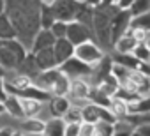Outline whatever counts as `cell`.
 Returning <instances> with one entry per match:
<instances>
[{
	"label": "cell",
	"instance_id": "6da1fadb",
	"mask_svg": "<svg viewBox=\"0 0 150 136\" xmlns=\"http://www.w3.org/2000/svg\"><path fill=\"white\" fill-rule=\"evenodd\" d=\"M6 14L16 28V39L30 51L35 34L41 30L39 0H6Z\"/></svg>",
	"mask_w": 150,
	"mask_h": 136
},
{
	"label": "cell",
	"instance_id": "7a4b0ae2",
	"mask_svg": "<svg viewBox=\"0 0 150 136\" xmlns=\"http://www.w3.org/2000/svg\"><path fill=\"white\" fill-rule=\"evenodd\" d=\"M28 55V50L20 39H4L0 41V67L16 71Z\"/></svg>",
	"mask_w": 150,
	"mask_h": 136
},
{
	"label": "cell",
	"instance_id": "3957f363",
	"mask_svg": "<svg viewBox=\"0 0 150 136\" xmlns=\"http://www.w3.org/2000/svg\"><path fill=\"white\" fill-rule=\"evenodd\" d=\"M118 9L120 7L117 4L111 6L99 4L97 7H94V35L101 46L110 44V23L113 16L118 13Z\"/></svg>",
	"mask_w": 150,
	"mask_h": 136
},
{
	"label": "cell",
	"instance_id": "277c9868",
	"mask_svg": "<svg viewBox=\"0 0 150 136\" xmlns=\"http://www.w3.org/2000/svg\"><path fill=\"white\" fill-rule=\"evenodd\" d=\"M58 69L71 80H76V78H83V76H90L94 73V67L83 60H80L78 57H71L65 62H62L58 65Z\"/></svg>",
	"mask_w": 150,
	"mask_h": 136
},
{
	"label": "cell",
	"instance_id": "5b68a950",
	"mask_svg": "<svg viewBox=\"0 0 150 136\" xmlns=\"http://www.w3.org/2000/svg\"><path fill=\"white\" fill-rule=\"evenodd\" d=\"M131 11L129 9H118V13L113 16L110 23V44H115L131 27Z\"/></svg>",
	"mask_w": 150,
	"mask_h": 136
},
{
	"label": "cell",
	"instance_id": "8992f818",
	"mask_svg": "<svg viewBox=\"0 0 150 136\" xmlns=\"http://www.w3.org/2000/svg\"><path fill=\"white\" fill-rule=\"evenodd\" d=\"M74 57H78L80 60H83L94 67L104 57V51L99 48V44L96 41H87V42H81L74 48Z\"/></svg>",
	"mask_w": 150,
	"mask_h": 136
},
{
	"label": "cell",
	"instance_id": "52a82bcc",
	"mask_svg": "<svg viewBox=\"0 0 150 136\" xmlns=\"http://www.w3.org/2000/svg\"><path fill=\"white\" fill-rule=\"evenodd\" d=\"M78 7H80V2H76V0H55V4L51 6L55 20L65 21V23L74 21Z\"/></svg>",
	"mask_w": 150,
	"mask_h": 136
},
{
	"label": "cell",
	"instance_id": "ba28073f",
	"mask_svg": "<svg viewBox=\"0 0 150 136\" xmlns=\"http://www.w3.org/2000/svg\"><path fill=\"white\" fill-rule=\"evenodd\" d=\"M74 46H78L81 42H87V41H94V30L80 21H71L67 25V35H65Z\"/></svg>",
	"mask_w": 150,
	"mask_h": 136
},
{
	"label": "cell",
	"instance_id": "9c48e42d",
	"mask_svg": "<svg viewBox=\"0 0 150 136\" xmlns=\"http://www.w3.org/2000/svg\"><path fill=\"white\" fill-rule=\"evenodd\" d=\"M62 74V71L58 67H53V69H46V71H41L35 78H34V85H37L39 89L42 90H48L51 94V89L55 85V81L58 80V76Z\"/></svg>",
	"mask_w": 150,
	"mask_h": 136
},
{
	"label": "cell",
	"instance_id": "30bf717a",
	"mask_svg": "<svg viewBox=\"0 0 150 136\" xmlns=\"http://www.w3.org/2000/svg\"><path fill=\"white\" fill-rule=\"evenodd\" d=\"M88 94H90V87L81 80V78H76V80H71V87H69V94L72 97V101H80L81 106L88 103ZM74 104V103H72Z\"/></svg>",
	"mask_w": 150,
	"mask_h": 136
},
{
	"label": "cell",
	"instance_id": "8fae6325",
	"mask_svg": "<svg viewBox=\"0 0 150 136\" xmlns=\"http://www.w3.org/2000/svg\"><path fill=\"white\" fill-rule=\"evenodd\" d=\"M74 48H76V46H74L67 37H64V39H57L55 44H53V53H55L57 64L60 65V64L65 62L67 58L74 57Z\"/></svg>",
	"mask_w": 150,
	"mask_h": 136
},
{
	"label": "cell",
	"instance_id": "7c38bea8",
	"mask_svg": "<svg viewBox=\"0 0 150 136\" xmlns=\"http://www.w3.org/2000/svg\"><path fill=\"white\" fill-rule=\"evenodd\" d=\"M55 41H57V37L53 35L51 30L41 28V30L35 34V37H34V42H32V46H30V53H35V51H41V50L51 48V46L55 44Z\"/></svg>",
	"mask_w": 150,
	"mask_h": 136
},
{
	"label": "cell",
	"instance_id": "4fadbf2b",
	"mask_svg": "<svg viewBox=\"0 0 150 136\" xmlns=\"http://www.w3.org/2000/svg\"><path fill=\"white\" fill-rule=\"evenodd\" d=\"M32 55H34V60H35V64H37V67H39L41 71L58 67L57 58H55V53H53V46L51 48H46V50H41V51H35Z\"/></svg>",
	"mask_w": 150,
	"mask_h": 136
},
{
	"label": "cell",
	"instance_id": "5bb4252c",
	"mask_svg": "<svg viewBox=\"0 0 150 136\" xmlns=\"http://www.w3.org/2000/svg\"><path fill=\"white\" fill-rule=\"evenodd\" d=\"M48 108H50L51 117L62 118L64 113L71 108V101L65 96H51V99L48 101Z\"/></svg>",
	"mask_w": 150,
	"mask_h": 136
},
{
	"label": "cell",
	"instance_id": "9a60e30c",
	"mask_svg": "<svg viewBox=\"0 0 150 136\" xmlns=\"http://www.w3.org/2000/svg\"><path fill=\"white\" fill-rule=\"evenodd\" d=\"M44 127H46V120H41V118H35V117H27L20 124V129L25 134H30V136L42 134L44 132Z\"/></svg>",
	"mask_w": 150,
	"mask_h": 136
},
{
	"label": "cell",
	"instance_id": "2e32d148",
	"mask_svg": "<svg viewBox=\"0 0 150 136\" xmlns=\"http://www.w3.org/2000/svg\"><path fill=\"white\" fill-rule=\"evenodd\" d=\"M113 64H115V62H113V58L104 55V57L99 60V64H97V65H94V73H92V74H96V76H94L96 85H97V83H101L104 78H108V76L111 74Z\"/></svg>",
	"mask_w": 150,
	"mask_h": 136
},
{
	"label": "cell",
	"instance_id": "e0dca14e",
	"mask_svg": "<svg viewBox=\"0 0 150 136\" xmlns=\"http://www.w3.org/2000/svg\"><path fill=\"white\" fill-rule=\"evenodd\" d=\"M4 106H6V113H9L11 117H14V118H25L23 106H21V99L18 96L7 94V97L4 101Z\"/></svg>",
	"mask_w": 150,
	"mask_h": 136
},
{
	"label": "cell",
	"instance_id": "ac0fdd59",
	"mask_svg": "<svg viewBox=\"0 0 150 136\" xmlns=\"http://www.w3.org/2000/svg\"><path fill=\"white\" fill-rule=\"evenodd\" d=\"M136 44H138V41L131 34V30H127L113 46H115V51H118V53H132V50L136 48Z\"/></svg>",
	"mask_w": 150,
	"mask_h": 136
},
{
	"label": "cell",
	"instance_id": "d6986e66",
	"mask_svg": "<svg viewBox=\"0 0 150 136\" xmlns=\"http://www.w3.org/2000/svg\"><path fill=\"white\" fill-rule=\"evenodd\" d=\"M74 21H80V23H83V25H87L94 30V7L88 6V4H80Z\"/></svg>",
	"mask_w": 150,
	"mask_h": 136
},
{
	"label": "cell",
	"instance_id": "ffe728a7",
	"mask_svg": "<svg viewBox=\"0 0 150 136\" xmlns=\"http://www.w3.org/2000/svg\"><path fill=\"white\" fill-rule=\"evenodd\" d=\"M64 131H65V122L62 118L51 117L46 120V127H44L42 136H64Z\"/></svg>",
	"mask_w": 150,
	"mask_h": 136
},
{
	"label": "cell",
	"instance_id": "44dd1931",
	"mask_svg": "<svg viewBox=\"0 0 150 136\" xmlns=\"http://www.w3.org/2000/svg\"><path fill=\"white\" fill-rule=\"evenodd\" d=\"M18 73H21V74H27V76H30L32 80L41 73V69H39V67H37V64H35V60H34V55L28 51V55L25 57V60L21 62V65L18 67V69H16Z\"/></svg>",
	"mask_w": 150,
	"mask_h": 136
},
{
	"label": "cell",
	"instance_id": "7402d4cb",
	"mask_svg": "<svg viewBox=\"0 0 150 136\" xmlns=\"http://www.w3.org/2000/svg\"><path fill=\"white\" fill-rule=\"evenodd\" d=\"M111 58H113L115 64H120V65L127 67V69H131V71H136L138 65H139V60L132 53H118V51H115L111 55Z\"/></svg>",
	"mask_w": 150,
	"mask_h": 136
},
{
	"label": "cell",
	"instance_id": "603a6c76",
	"mask_svg": "<svg viewBox=\"0 0 150 136\" xmlns=\"http://www.w3.org/2000/svg\"><path fill=\"white\" fill-rule=\"evenodd\" d=\"M129 113H150V97H134L132 101L127 103Z\"/></svg>",
	"mask_w": 150,
	"mask_h": 136
},
{
	"label": "cell",
	"instance_id": "cb8c5ba5",
	"mask_svg": "<svg viewBox=\"0 0 150 136\" xmlns=\"http://www.w3.org/2000/svg\"><path fill=\"white\" fill-rule=\"evenodd\" d=\"M14 37H16V28L11 23L9 16L6 13L0 14V41H4V39H14Z\"/></svg>",
	"mask_w": 150,
	"mask_h": 136
},
{
	"label": "cell",
	"instance_id": "d4e9b609",
	"mask_svg": "<svg viewBox=\"0 0 150 136\" xmlns=\"http://www.w3.org/2000/svg\"><path fill=\"white\" fill-rule=\"evenodd\" d=\"M101 92H104L106 96H110V97H113L115 94H117V90H118V87H120V83L117 81V78L113 76V74H110L108 78H104L101 83H97L96 85Z\"/></svg>",
	"mask_w": 150,
	"mask_h": 136
},
{
	"label": "cell",
	"instance_id": "484cf974",
	"mask_svg": "<svg viewBox=\"0 0 150 136\" xmlns=\"http://www.w3.org/2000/svg\"><path fill=\"white\" fill-rule=\"evenodd\" d=\"M21 106H23V113H25V118H27V117L39 115L41 110H42V106H44V103H41L37 99H21Z\"/></svg>",
	"mask_w": 150,
	"mask_h": 136
},
{
	"label": "cell",
	"instance_id": "4316f807",
	"mask_svg": "<svg viewBox=\"0 0 150 136\" xmlns=\"http://www.w3.org/2000/svg\"><path fill=\"white\" fill-rule=\"evenodd\" d=\"M62 120H64L65 124H81V122H83L81 106H78V104H72V103H71V108H69V110L64 113Z\"/></svg>",
	"mask_w": 150,
	"mask_h": 136
},
{
	"label": "cell",
	"instance_id": "83f0119b",
	"mask_svg": "<svg viewBox=\"0 0 150 136\" xmlns=\"http://www.w3.org/2000/svg\"><path fill=\"white\" fill-rule=\"evenodd\" d=\"M69 87H71V78H67L62 73L58 76V80L55 81L53 89H51V96H67L69 94Z\"/></svg>",
	"mask_w": 150,
	"mask_h": 136
},
{
	"label": "cell",
	"instance_id": "f1b7e54d",
	"mask_svg": "<svg viewBox=\"0 0 150 136\" xmlns=\"http://www.w3.org/2000/svg\"><path fill=\"white\" fill-rule=\"evenodd\" d=\"M88 101H90V103H94V104H99V106H106V108H110V106H111V97H110V96H106L104 92H101L97 87L90 89Z\"/></svg>",
	"mask_w": 150,
	"mask_h": 136
},
{
	"label": "cell",
	"instance_id": "f546056e",
	"mask_svg": "<svg viewBox=\"0 0 150 136\" xmlns=\"http://www.w3.org/2000/svg\"><path fill=\"white\" fill-rule=\"evenodd\" d=\"M111 74L117 78V81L120 83V87H124L129 78H131V69H127V67L120 65V64H113V69H111Z\"/></svg>",
	"mask_w": 150,
	"mask_h": 136
},
{
	"label": "cell",
	"instance_id": "4dcf8cb0",
	"mask_svg": "<svg viewBox=\"0 0 150 136\" xmlns=\"http://www.w3.org/2000/svg\"><path fill=\"white\" fill-rule=\"evenodd\" d=\"M55 14H53V9L51 6H42L41 4V28H51V25L55 23Z\"/></svg>",
	"mask_w": 150,
	"mask_h": 136
},
{
	"label": "cell",
	"instance_id": "1f68e13d",
	"mask_svg": "<svg viewBox=\"0 0 150 136\" xmlns=\"http://www.w3.org/2000/svg\"><path fill=\"white\" fill-rule=\"evenodd\" d=\"M129 28H138V30L150 32V13H145V14H139V16H132Z\"/></svg>",
	"mask_w": 150,
	"mask_h": 136
},
{
	"label": "cell",
	"instance_id": "d6a6232c",
	"mask_svg": "<svg viewBox=\"0 0 150 136\" xmlns=\"http://www.w3.org/2000/svg\"><path fill=\"white\" fill-rule=\"evenodd\" d=\"M110 110L117 115V118H118V120H120V118H124V117L129 113L127 103H125V101H122V99H118V97H111V106H110Z\"/></svg>",
	"mask_w": 150,
	"mask_h": 136
},
{
	"label": "cell",
	"instance_id": "836d02e7",
	"mask_svg": "<svg viewBox=\"0 0 150 136\" xmlns=\"http://www.w3.org/2000/svg\"><path fill=\"white\" fill-rule=\"evenodd\" d=\"M113 131H115V124L111 122L99 120L94 124V136H113Z\"/></svg>",
	"mask_w": 150,
	"mask_h": 136
},
{
	"label": "cell",
	"instance_id": "e575fe53",
	"mask_svg": "<svg viewBox=\"0 0 150 136\" xmlns=\"http://www.w3.org/2000/svg\"><path fill=\"white\" fill-rule=\"evenodd\" d=\"M132 55L139 62H150V42H138L132 50Z\"/></svg>",
	"mask_w": 150,
	"mask_h": 136
},
{
	"label": "cell",
	"instance_id": "d590c367",
	"mask_svg": "<svg viewBox=\"0 0 150 136\" xmlns=\"http://www.w3.org/2000/svg\"><path fill=\"white\" fill-rule=\"evenodd\" d=\"M134 125H131L129 122L125 120H117L115 122V131H113V136H131L134 132Z\"/></svg>",
	"mask_w": 150,
	"mask_h": 136
},
{
	"label": "cell",
	"instance_id": "8d00e7d4",
	"mask_svg": "<svg viewBox=\"0 0 150 136\" xmlns=\"http://www.w3.org/2000/svg\"><path fill=\"white\" fill-rule=\"evenodd\" d=\"M132 16H139L145 13H150V0H136V2L129 7Z\"/></svg>",
	"mask_w": 150,
	"mask_h": 136
},
{
	"label": "cell",
	"instance_id": "74e56055",
	"mask_svg": "<svg viewBox=\"0 0 150 136\" xmlns=\"http://www.w3.org/2000/svg\"><path fill=\"white\" fill-rule=\"evenodd\" d=\"M67 25H69V23H65V21H58V20H57V21L51 25L50 30L53 32V35H55L57 39H64V37L67 35Z\"/></svg>",
	"mask_w": 150,
	"mask_h": 136
},
{
	"label": "cell",
	"instance_id": "f35d334b",
	"mask_svg": "<svg viewBox=\"0 0 150 136\" xmlns=\"http://www.w3.org/2000/svg\"><path fill=\"white\" fill-rule=\"evenodd\" d=\"M7 97V90H6V73L4 67H0V101H6Z\"/></svg>",
	"mask_w": 150,
	"mask_h": 136
},
{
	"label": "cell",
	"instance_id": "ab89813d",
	"mask_svg": "<svg viewBox=\"0 0 150 136\" xmlns=\"http://www.w3.org/2000/svg\"><path fill=\"white\" fill-rule=\"evenodd\" d=\"M80 125L81 124H65L64 136H80Z\"/></svg>",
	"mask_w": 150,
	"mask_h": 136
},
{
	"label": "cell",
	"instance_id": "60d3db41",
	"mask_svg": "<svg viewBox=\"0 0 150 136\" xmlns=\"http://www.w3.org/2000/svg\"><path fill=\"white\" fill-rule=\"evenodd\" d=\"M80 136H94V124L81 122V125H80Z\"/></svg>",
	"mask_w": 150,
	"mask_h": 136
},
{
	"label": "cell",
	"instance_id": "b9f144b4",
	"mask_svg": "<svg viewBox=\"0 0 150 136\" xmlns=\"http://www.w3.org/2000/svg\"><path fill=\"white\" fill-rule=\"evenodd\" d=\"M136 71H139L141 74H145V76L150 78V62H139V65H138Z\"/></svg>",
	"mask_w": 150,
	"mask_h": 136
},
{
	"label": "cell",
	"instance_id": "7bdbcfd3",
	"mask_svg": "<svg viewBox=\"0 0 150 136\" xmlns=\"http://www.w3.org/2000/svg\"><path fill=\"white\" fill-rule=\"evenodd\" d=\"M136 2V0H118V2H117V6L120 7V9H129L132 4Z\"/></svg>",
	"mask_w": 150,
	"mask_h": 136
},
{
	"label": "cell",
	"instance_id": "ee69618b",
	"mask_svg": "<svg viewBox=\"0 0 150 136\" xmlns=\"http://www.w3.org/2000/svg\"><path fill=\"white\" fill-rule=\"evenodd\" d=\"M14 131L11 129V127H2V129H0V136H11Z\"/></svg>",
	"mask_w": 150,
	"mask_h": 136
},
{
	"label": "cell",
	"instance_id": "f6af8a7d",
	"mask_svg": "<svg viewBox=\"0 0 150 136\" xmlns=\"http://www.w3.org/2000/svg\"><path fill=\"white\" fill-rule=\"evenodd\" d=\"M85 4H88V6H92V7H97V6L101 4V0H87Z\"/></svg>",
	"mask_w": 150,
	"mask_h": 136
},
{
	"label": "cell",
	"instance_id": "bcb514c9",
	"mask_svg": "<svg viewBox=\"0 0 150 136\" xmlns=\"http://www.w3.org/2000/svg\"><path fill=\"white\" fill-rule=\"evenodd\" d=\"M6 13V0H0V14Z\"/></svg>",
	"mask_w": 150,
	"mask_h": 136
},
{
	"label": "cell",
	"instance_id": "7dc6e473",
	"mask_svg": "<svg viewBox=\"0 0 150 136\" xmlns=\"http://www.w3.org/2000/svg\"><path fill=\"white\" fill-rule=\"evenodd\" d=\"M39 2H41L42 6H53V4H55V0H39Z\"/></svg>",
	"mask_w": 150,
	"mask_h": 136
},
{
	"label": "cell",
	"instance_id": "c3c4849f",
	"mask_svg": "<svg viewBox=\"0 0 150 136\" xmlns=\"http://www.w3.org/2000/svg\"><path fill=\"white\" fill-rule=\"evenodd\" d=\"M101 4H104V6H111V4H117V0H101Z\"/></svg>",
	"mask_w": 150,
	"mask_h": 136
},
{
	"label": "cell",
	"instance_id": "681fc988",
	"mask_svg": "<svg viewBox=\"0 0 150 136\" xmlns=\"http://www.w3.org/2000/svg\"><path fill=\"white\" fill-rule=\"evenodd\" d=\"M6 113V106H4V101H0V115Z\"/></svg>",
	"mask_w": 150,
	"mask_h": 136
},
{
	"label": "cell",
	"instance_id": "f907efd6",
	"mask_svg": "<svg viewBox=\"0 0 150 136\" xmlns=\"http://www.w3.org/2000/svg\"><path fill=\"white\" fill-rule=\"evenodd\" d=\"M11 136H28V134H25V132H20V131H14Z\"/></svg>",
	"mask_w": 150,
	"mask_h": 136
},
{
	"label": "cell",
	"instance_id": "816d5d0a",
	"mask_svg": "<svg viewBox=\"0 0 150 136\" xmlns=\"http://www.w3.org/2000/svg\"><path fill=\"white\" fill-rule=\"evenodd\" d=\"M131 136H145V134H141V132H139V131H136V129H134V132H132V134H131Z\"/></svg>",
	"mask_w": 150,
	"mask_h": 136
},
{
	"label": "cell",
	"instance_id": "f5cc1de1",
	"mask_svg": "<svg viewBox=\"0 0 150 136\" xmlns=\"http://www.w3.org/2000/svg\"><path fill=\"white\" fill-rule=\"evenodd\" d=\"M76 2H80V4H85V2H87V0H76Z\"/></svg>",
	"mask_w": 150,
	"mask_h": 136
},
{
	"label": "cell",
	"instance_id": "db71d44e",
	"mask_svg": "<svg viewBox=\"0 0 150 136\" xmlns=\"http://www.w3.org/2000/svg\"><path fill=\"white\" fill-rule=\"evenodd\" d=\"M117 2H118V0H117Z\"/></svg>",
	"mask_w": 150,
	"mask_h": 136
}]
</instances>
